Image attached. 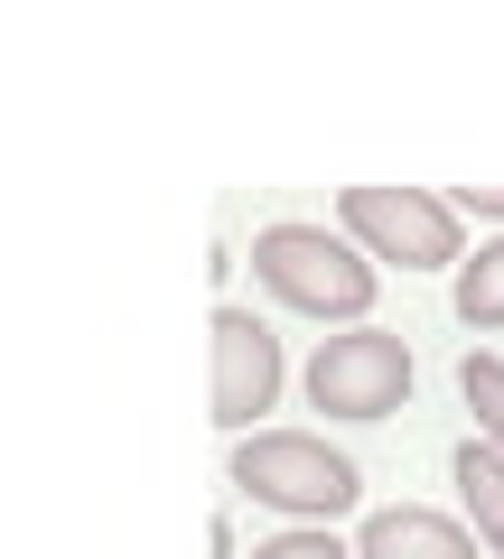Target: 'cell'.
<instances>
[{"instance_id":"obj_1","label":"cell","mask_w":504,"mask_h":559,"mask_svg":"<svg viewBox=\"0 0 504 559\" xmlns=\"http://www.w3.org/2000/svg\"><path fill=\"white\" fill-rule=\"evenodd\" d=\"M253 280L271 299L308 308V318H345V326H364V308L384 289L374 252L355 234H327V224H262L253 234Z\"/></svg>"},{"instance_id":"obj_2","label":"cell","mask_w":504,"mask_h":559,"mask_svg":"<svg viewBox=\"0 0 504 559\" xmlns=\"http://www.w3.org/2000/svg\"><path fill=\"white\" fill-rule=\"evenodd\" d=\"M234 485L253 503H271V513L337 522V513H355L364 466L345 457V448L308 439V429H253V439H234Z\"/></svg>"},{"instance_id":"obj_3","label":"cell","mask_w":504,"mask_h":559,"mask_svg":"<svg viewBox=\"0 0 504 559\" xmlns=\"http://www.w3.org/2000/svg\"><path fill=\"white\" fill-rule=\"evenodd\" d=\"M337 224L374 261H402V271H448V261H467L458 205H448L439 187H345Z\"/></svg>"},{"instance_id":"obj_4","label":"cell","mask_w":504,"mask_h":559,"mask_svg":"<svg viewBox=\"0 0 504 559\" xmlns=\"http://www.w3.org/2000/svg\"><path fill=\"white\" fill-rule=\"evenodd\" d=\"M411 345L392 326H345V336H318L308 355V401L327 419H392L411 401Z\"/></svg>"},{"instance_id":"obj_5","label":"cell","mask_w":504,"mask_h":559,"mask_svg":"<svg viewBox=\"0 0 504 559\" xmlns=\"http://www.w3.org/2000/svg\"><path fill=\"white\" fill-rule=\"evenodd\" d=\"M281 401V336H271L253 308L224 299L215 308V419L234 439H253V419Z\"/></svg>"},{"instance_id":"obj_6","label":"cell","mask_w":504,"mask_h":559,"mask_svg":"<svg viewBox=\"0 0 504 559\" xmlns=\"http://www.w3.org/2000/svg\"><path fill=\"white\" fill-rule=\"evenodd\" d=\"M485 540L467 522L430 513V503H384V513H364L355 532V559H477Z\"/></svg>"},{"instance_id":"obj_7","label":"cell","mask_w":504,"mask_h":559,"mask_svg":"<svg viewBox=\"0 0 504 559\" xmlns=\"http://www.w3.org/2000/svg\"><path fill=\"white\" fill-rule=\"evenodd\" d=\"M448 476H458V503H467V522H477V540L504 559V448L467 439L458 457H448Z\"/></svg>"},{"instance_id":"obj_8","label":"cell","mask_w":504,"mask_h":559,"mask_svg":"<svg viewBox=\"0 0 504 559\" xmlns=\"http://www.w3.org/2000/svg\"><path fill=\"white\" fill-rule=\"evenodd\" d=\"M458 318L477 326V336H495V326H504V234L477 242V252L458 261Z\"/></svg>"},{"instance_id":"obj_9","label":"cell","mask_w":504,"mask_h":559,"mask_svg":"<svg viewBox=\"0 0 504 559\" xmlns=\"http://www.w3.org/2000/svg\"><path fill=\"white\" fill-rule=\"evenodd\" d=\"M458 392H467V411H477V439L504 448V355L467 345V355H458Z\"/></svg>"},{"instance_id":"obj_10","label":"cell","mask_w":504,"mask_h":559,"mask_svg":"<svg viewBox=\"0 0 504 559\" xmlns=\"http://www.w3.org/2000/svg\"><path fill=\"white\" fill-rule=\"evenodd\" d=\"M253 559H355V550H345V540L327 532V522H300V532H271Z\"/></svg>"},{"instance_id":"obj_11","label":"cell","mask_w":504,"mask_h":559,"mask_svg":"<svg viewBox=\"0 0 504 559\" xmlns=\"http://www.w3.org/2000/svg\"><path fill=\"white\" fill-rule=\"evenodd\" d=\"M448 205H458V215H495V224H504V187H458Z\"/></svg>"}]
</instances>
